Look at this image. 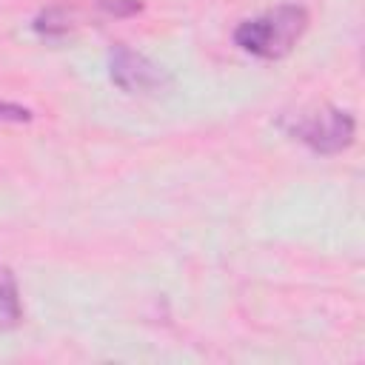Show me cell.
<instances>
[{"instance_id": "1", "label": "cell", "mask_w": 365, "mask_h": 365, "mask_svg": "<svg viewBox=\"0 0 365 365\" xmlns=\"http://www.w3.org/2000/svg\"><path fill=\"white\" fill-rule=\"evenodd\" d=\"M305 29H308V11L297 3H282L254 20L240 23L234 31V40L242 51L254 57L279 60L291 54V48L299 43Z\"/></svg>"}, {"instance_id": "2", "label": "cell", "mask_w": 365, "mask_h": 365, "mask_svg": "<svg viewBox=\"0 0 365 365\" xmlns=\"http://www.w3.org/2000/svg\"><path fill=\"white\" fill-rule=\"evenodd\" d=\"M285 125H288V134H294L297 140H302L319 154H336L354 143V117L331 106L299 111Z\"/></svg>"}, {"instance_id": "3", "label": "cell", "mask_w": 365, "mask_h": 365, "mask_svg": "<svg viewBox=\"0 0 365 365\" xmlns=\"http://www.w3.org/2000/svg\"><path fill=\"white\" fill-rule=\"evenodd\" d=\"M111 80L123 91H157L168 83L165 71L157 63L125 46H117L111 51Z\"/></svg>"}, {"instance_id": "4", "label": "cell", "mask_w": 365, "mask_h": 365, "mask_svg": "<svg viewBox=\"0 0 365 365\" xmlns=\"http://www.w3.org/2000/svg\"><path fill=\"white\" fill-rule=\"evenodd\" d=\"M23 319V305H20V291L14 274L0 265V331H11Z\"/></svg>"}, {"instance_id": "5", "label": "cell", "mask_w": 365, "mask_h": 365, "mask_svg": "<svg viewBox=\"0 0 365 365\" xmlns=\"http://www.w3.org/2000/svg\"><path fill=\"white\" fill-rule=\"evenodd\" d=\"M34 29H37V31H43V34H63V31H68V20H66V14H63V11L48 9V11H43V14L37 17Z\"/></svg>"}, {"instance_id": "6", "label": "cell", "mask_w": 365, "mask_h": 365, "mask_svg": "<svg viewBox=\"0 0 365 365\" xmlns=\"http://www.w3.org/2000/svg\"><path fill=\"white\" fill-rule=\"evenodd\" d=\"M103 9L111 14H137L143 9V3L140 0H106Z\"/></svg>"}, {"instance_id": "7", "label": "cell", "mask_w": 365, "mask_h": 365, "mask_svg": "<svg viewBox=\"0 0 365 365\" xmlns=\"http://www.w3.org/2000/svg\"><path fill=\"white\" fill-rule=\"evenodd\" d=\"M0 117H3V120H17V123L31 120V114H29L26 108H20V106H9V103H0Z\"/></svg>"}]
</instances>
